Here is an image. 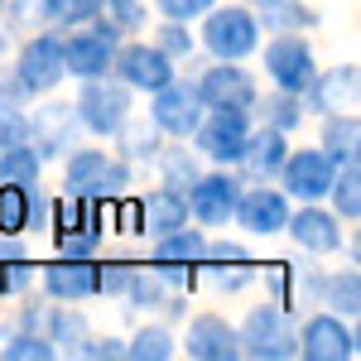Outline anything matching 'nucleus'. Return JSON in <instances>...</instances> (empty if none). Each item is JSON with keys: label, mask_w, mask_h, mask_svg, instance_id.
Instances as JSON below:
<instances>
[{"label": "nucleus", "mask_w": 361, "mask_h": 361, "mask_svg": "<svg viewBox=\"0 0 361 361\" xmlns=\"http://www.w3.org/2000/svg\"><path fill=\"white\" fill-rule=\"evenodd\" d=\"M149 169H154V178H159L164 188L188 193V188H193V178H197L207 164H202V154H197L188 140H164V149L154 154V164H149Z\"/></svg>", "instance_id": "30"}, {"label": "nucleus", "mask_w": 361, "mask_h": 361, "mask_svg": "<svg viewBox=\"0 0 361 361\" xmlns=\"http://www.w3.org/2000/svg\"><path fill=\"white\" fill-rule=\"evenodd\" d=\"M34 275H39L34 260H0V304L29 294V289H34Z\"/></svg>", "instance_id": "41"}, {"label": "nucleus", "mask_w": 361, "mask_h": 361, "mask_svg": "<svg viewBox=\"0 0 361 361\" xmlns=\"http://www.w3.org/2000/svg\"><path fill=\"white\" fill-rule=\"evenodd\" d=\"M10 68H15V78L25 82L29 102H34V97H54L58 87L68 82V68H63V34L49 29V25L20 34V44L10 49Z\"/></svg>", "instance_id": "5"}, {"label": "nucleus", "mask_w": 361, "mask_h": 361, "mask_svg": "<svg viewBox=\"0 0 361 361\" xmlns=\"http://www.w3.org/2000/svg\"><path fill=\"white\" fill-rule=\"evenodd\" d=\"M265 294L294 313H308V308H318V294H323V265H313V255L308 260H275V270L265 275Z\"/></svg>", "instance_id": "21"}, {"label": "nucleus", "mask_w": 361, "mask_h": 361, "mask_svg": "<svg viewBox=\"0 0 361 361\" xmlns=\"http://www.w3.org/2000/svg\"><path fill=\"white\" fill-rule=\"evenodd\" d=\"M183 197H188L193 226H202V231H226L231 226V212H236V197H241V173L207 164Z\"/></svg>", "instance_id": "11"}, {"label": "nucleus", "mask_w": 361, "mask_h": 361, "mask_svg": "<svg viewBox=\"0 0 361 361\" xmlns=\"http://www.w3.org/2000/svg\"><path fill=\"white\" fill-rule=\"evenodd\" d=\"M289 145H294L289 135H279V130H270V126H260V121H255L231 169L241 173V183H275L279 164H284V154H289Z\"/></svg>", "instance_id": "22"}, {"label": "nucleus", "mask_w": 361, "mask_h": 361, "mask_svg": "<svg viewBox=\"0 0 361 361\" xmlns=\"http://www.w3.org/2000/svg\"><path fill=\"white\" fill-rule=\"evenodd\" d=\"M255 20L265 34H313L323 25V10L308 0H255Z\"/></svg>", "instance_id": "27"}, {"label": "nucleus", "mask_w": 361, "mask_h": 361, "mask_svg": "<svg viewBox=\"0 0 361 361\" xmlns=\"http://www.w3.org/2000/svg\"><path fill=\"white\" fill-rule=\"evenodd\" d=\"M178 357L188 361H241L236 323L217 308H193L178 328Z\"/></svg>", "instance_id": "15"}, {"label": "nucleus", "mask_w": 361, "mask_h": 361, "mask_svg": "<svg viewBox=\"0 0 361 361\" xmlns=\"http://www.w3.org/2000/svg\"><path fill=\"white\" fill-rule=\"evenodd\" d=\"M299 357L304 361H357L361 357L357 323L342 318V313H328V308L299 313Z\"/></svg>", "instance_id": "9"}, {"label": "nucleus", "mask_w": 361, "mask_h": 361, "mask_svg": "<svg viewBox=\"0 0 361 361\" xmlns=\"http://www.w3.org/2000/svg\"><path fill=\"white\" fill-rule=\"evenodd\" d=\"M82 121L73 111V102H63V97H34L29 102V145H34V154L44 159V164H58L73 145H82Z\"/></svg>", "instance_id": "7"}, {"label": "nucleus", "mask_w": 361, "mask_h": 361, "mask_svg": "<svg viewBox=\"0 0 361 361\" xmlns=\"http://www.w3.org/2000/svg\"><path fill=\"white\" fill-rule=\"evenodd\" d=\"M217 0H149L154 20H183V25H197Z\"/></svg>", "instance_id": "44"}, {"label": "nucleus", "mask_w": 361, "mask_h": 361, "mask_svg": "<svg viewBox=\"0 0 361 361\" xmlns=\"http://www.w3.org/2000/svg\"><path fill=\"white\" fill-rule=\"evenodd\" d=\"M246 5H255V0H246Z\"/></svg>", "instance_id": "54"}, {"label": "nucleus", "mask_w": 361, "mask_h": 361, "mask_svg": "<svg viewBox=\"0 0 361 361\" xmlns=\"http://www.w3.org/2000/svg\"><path fill=\"white\" fill-rule=\"evenodd\" d=\"M337 178V164L318 149V145H304V149H294L289 145V154H284V164H279V188L294 197V202H323L328 188H333Z\"/></svg>", "instance_id": "19"}, {"label": "nucleus", "mask_w": 361, "mask_h": 361, "mask_svg": "<svg viewBox=\"0 0 361 361\" xmlns=\"http://www.w3.org/2000/svg\"><path fill=\"white\" fill-rule=\"evenodd\" d=\"M193 34H197V54L217 58V63H250L260 39H265V29L255 20V5H246V0H217L193 25Z\"/></svg>", "instance_id": "2"}, {"label": "nucleus", "mask_w": 361, "mask_h": 361, "mask_svg": "<svg viewBox=\"0 0 361 361\" xmlns=\"http://www.w3.org/2000/svg\"><path fill=\"white\" fill-rule=\"evenodd\" d=\"M173 357H178V333L164 318H145L126 337V361H173Z\"/></svg>", "instance_id": "32"}, {"label": "nucleus", "mask_w": 361, "mask_h": 361, "mask_svg": "<svg viewBox=\"0 0 361 361\" xmlns=\"http://www.w3.org/2000/svg\"><path fill=\"white\" fill-rule=\"evenodd\" d=\"M63 34V68H68V82H87V78H102L111 73V58H116V39L111 25L97 15L92 25L78 29H58Z\"/></svg>", "instance_id": "14"}, {"label": "nucleus", "mask_w": 361, "mask_h": 361, "mask_svg": "<svg viewBox=\"0 0 361 361\" xmlns=\"http://www.w3.org/2000/svg\"><path fill=\"white\" fill-rule=\"evenodd\" d=\"M357 102H361V68H357V63H333V68L318 63L313 82L304 87L308 121L333 116V111H357Z\"/></svg>", "instance_id": "20"}, {"label": "nucleus", "mask_w": 361, "mask_h": 361, "mask_svg": "<svg viewBox=\"0 0 361 361\" xmlns=\"http://www.w3.org/2000/svg\"><path fill=\"white\" fill-rule=\"evenodd\" d=\"M0 361H58V347L44 333L5 328V337H0Z\"/></svg>", "instance_id": "38"}, {"label": "nucleus", "mask_w": 361, "mask_h": 361, "mask_svg": "<svg viewBox=\"0 0 361 361\" xmlns=\"http://www.w3.org/2000/svg\"><path fill=\"white\" fill-rule=\"evenodd\" d=\"M102 15V0H44V25L49 29H78Z\"/></svg>", "instance_id": "40"}, {"label": "nucleus", "mask_w": 361, "mask_h": 361, "mask_svg": "<svg viewBox=\"0 0 361 361\" xmlns=\"http://www.w3.org/2000/svg\"><path fill=\"white\" fill-rule=\"evenodd\" d=\"M323 202L347 226H357L361 222V164H337V178H333V188H328Z\"/></svg>", "instance_id": "36"}, {"label": "nucleus", "mask_w": 361, "mask_h": 361, "mask_svg": "<svg viewBox=\"0 0 361 361\" xmlns=\"http://www.w3.org/2000/svg\"><path fill=\"white\" fill-rule=\"evenodd\" d=\"M236 347L246 361H294L299 357V313L265 294L236 323Z\"/></svg>", "instance_id": "3"}, {"label": "nucleus", "mask_w": 361, "mask_h": 361, "mask_svg": "<svg viewBox=\"0 0 361 361\" xmlns=\"http://www.w3.org/2000/svg\"><path fill=\"white\" fill-rule=\"evenodd\" d=\"M34 289H39L44 299H54V304H87V299H97V289H102V265H97V255H87V260L54 255V260L39 265Z\"/></svg>", "instance_id": "16"}, {"label": "nucleus", "mask_w": 361, "mask_h": 361, "mask_svg": "<svg viewBox=\"0 0 361 361\" xmlns=\"http://www.w3.org/2000/svg\"><path fill=\"white\" fill-rule=\"evenodd\" d=\"M54 207H58V197L49 193L44 183L29 188V236H49V226H54Z\"/></svg>", "instance_id": "45"}, {"label": "nucleus", "mask_w": 361, "mask_h": 361, "mask_svg": "<svg viewBox=\"0 0 361 361\" xmlns=\"http://www.w3.org/2000/svg\"><path fill=\"white\" fill-rule=\"evenodd\" d=\"M0 337H5V323H0Z\"/></svg>", "instance_id": "52"}, {"label": "nucleus", "mask_w": 361, "mask_h": 361, "mask_svg": "<svg viewBox=\"0 0 361 361\" xmlns=\"http://www.w3.org/2000/svg\"><path fill=\"white\" fill-rule=\"evenodd\" d=\"M255 58H260L265 82L279 87V92H299V97L318 73V49H313L308 34H270V39H260Z\"/></svg>", "instance_id": "6"}, {"label": "nucleus", "mask_w": 361, "mask_h": 361, "mask_svg": "<svg viewBox=\"0 0 361 361\" xmlns=\"http://www.w3.org/2000/svg\"><path fill=\"white\" fill-rule=\"evenodd\" d=\"M250 126H255V116L241 111V106H207L202 121H197V130L188 135V145L202 154V164L231 169L236 154H241V145H246V135H250Z\"/></svg>", "instance_id": "8"}, {"label": "nucleus", "mask_w": 361, "mask_h": 361, "mask_svg": "<svg viewBox=\"0 0 361 361\" xmlns=\"http://www.w3.org/2000/svg\"><path fill=\"white\" fill-rule=\"evenodd\" d=\"M87 333H92V318H87L82 304H54L49 299V308H44V337L58 347V357H78Z\"/></svg>", "instance_id": "28"}, {"label": "nucleus", "mask_w": 361, "mask_h": 361, "mask_svg": "<svg viewBox=\"0 0 361 361\" xmlns=\"http://www.w3.org/2000/svg\"><path fill=\"white\" fill-rule=\"evenodd\" d=\"M63 193L87 197V202H116L135 188V169L126 164L116 149H106V140H82L73 145L63 159Z\"/></svg>", "instance_id": "1"}, {"label": "nucleus", "mask_w": 361, "mask_h": 361, "mask_svg": "<svg viewBox=\"0 0 361 361\" xmlns=\"http://www.w3.org/2000/svg\"><path fill=\"white\" fill-rule=\"evenodd\" d=\"M202 97H197V82L193 73H173L159 92H149V121L159 126V135L164 140H188L197 130V121H202Z\"/></svg>", "instance_id": "13"}, {"label": "nucleus", "mask_w": 361, "mask_h": 361, "mask_svg": "<svg viewBox=\"0 0 361 361\" xmlns=\"http://www.w3.org/2000/svg\"><path fill=\"white\" fill-rule=\"evenodd\" d=\"M15 140H29V106L0 97V145H15Z\"/></svg>", "instance_id": "47"}, {"label": "nucleus", "mask_w": 361, "mask_h": 361, "mask_svg": "<svg viewBox=\"0 0 361 361\" xmlns=\"http://www.w3.org/2000/svg\"><path fill=\"white\" fill-rule=\"evenodd\" d=\"M78 357L82 361H126V337L121 333H87V342L78 347Z\"/></svg>", "instance_id": "43"}, {"label": "nucleus", "mask_w": 361, "mask_h": 361, "mask_svg": "<svg viewBox=\"0 0 361 361\" xmlns=\"http://www.w3.org/2000/svg\"><path fill=\"white\" fill-rule=\"evenodd\" d=\"M0 20L10 25V34H29V29H44V0H5Z\"/></svg>", "instance_id": "42"}, {"label": "nucleus", "mask_w": 361, "mask_h": 361, "mask_svg": "<svg viewBox=\"0 0 361 361\" xmlns=\"http://www.w3.org/2000/svg\"><path fill=\"white\" fill-rule=\"evenodd\" d=\"M318 308L328 313H342V318H361V270L347 260L337 270H323V294H318Z\"/></svg>", "instance_id": "31"}, {"label": "nucleus", "mask_w": 361, "mask_h": 361, "mask_svg": "<svg viewBox=\"0 0 361 361\" xmlns=\"http://www.w3.org/2000/svg\"><path fill=\"white\" fill-rule=\"evenodd\" d=\"M255 279H260L255 260H202V265H197V284H202L207 294H222V299L246 294Z\"/></svg>", "instance_id": "33"}, {"label": "nucleus", "mask_w": 361, "mask_h": 361, "mask_svg": "<svg viewBox=\"0 0 361 361\" xmlns=\"http://www.w3.org/2000/svg\"><path fill=\"white\" fill-rule=\"evenodd\" d=\"M111 149L140 173V169L154 164V154L164 149V135H159V126H154L149 116H140V111H135V116H130V121H126V126H121V130L111 135Z\"/></svg>", "instance_id": "26"}, {"label": "nucleus", "mask_w": 361, "mask_h": 361, "mask_svg": "<svg viewBox=\"0 0 361 361\" xmlns=\"http://www.w3.org/2000/svg\"><path fill=\"white\" fill-rule=\"evenodd\" d=\"M44 169L49 164L34 154L29 140L0 145V183H25V188H34V183H44Z\"/></svg>", "instance_id": "35"}, {"label": "nucleus", "mask_w": 361, "mask_h": 361, "mask_svg": "<svg viewBox=\"0 0 361 361\" xmlns=\"http://www.w3.org/2000/svg\"><path fill=\"white\" fill-rule=\"evenodd\" d=\"M173 294V284H169L164 270H154L149 260L145 265H135L130 270V279H126V289H121V299L116 304L126 308V313H140V318H154L159 308H164V299ZM188 294V289H183Z\"/></svg>", "instance_id": "24"}, {"label": "nucleus", "mask_w": 361, "mask_h": 361, "mask_svg": "<svg viewBox=\"0 0 361 361\" xmlns=\"http://www.w3.org/2000/svg\"><path fill=\"white\" fill-rule=\"evenodd\" d=\"M135 102L140 97L121 82V78H111V73L87 78V82H78V92H73V111L82 121L87 140H111L116 130L135 116Z\"/></svg>", "instance_id": "4"}, {"label": "nucleus", "mask_w": 361, "mask_h": 361, "mask_svg": "<svg viewBox=\"0 0 361 361\" xmlns=\"http://www.w3.org/2000/svg\"><path fill=\"white\" fill-rule=\"evenodd\" d=\"M0 236H29V188L0 183Z\"/></svg>", "instance_id": "39"}, {"label": "nucleus", "mask_w": 361, "mask_h": 361, "mask_svg": "<svg viewBox=\"0 0 361 361\" xmlns=\"http://www.w3.org/2000/svg\"><path fill=\"white\" fill-rule=\"evenodd\" d=\"M0 260H34L29 236H0Z\"/></svg>", "instance_id": "51"}, {"label": "nucleus", "mask_w": 361, "mask_h": 361, "mask_svg": "<svg viewBox=\"0 0 361 361\" xmlns=\"http://www.w3.org/2000/svg\"><path fill=\"white\" fill-rule=\"evenodd\" d=\"M0 10H5V0H0Z\"/></svg>", "instance_id": "53"}, {"label": "nucleus", "mask_w": 361, "mask_h": 361, "mask_svg": "<svg viewBox=\"0 0 361 361\" xmlns=\"http://www.w3.org/2000/svg\"><path fill=\"white\" fill-rule=\"evenodd\" d=\"M0 97H5V102H20V106H29V92H25V82L15 78V68H0Z\"/></svg>", "instance_id": "50"}, {"label": "nucleus", "mask_w": 361, "mask_h": 361, "mask_svg": "<svg viewBox=\"0 0 361 361\" xmlns=\"http://www.w3.org/2000/svg\"><path fill=\"white\" fill-rule=\"evenodd\" d=\"M202 250H207V231L188 222V226H178V231H169V236L149 241V265L154 270H188V275H197Z\"/></svg>", "instance_id": "23"}, {"label": "nucleus", "mask_w": 361, "mask_h": 361, "mask_svg": "<svg viewBox=\"0 0 361 361\" xmlns=\"http://www.w3.org/2000/svg\"><path fill=\"white\" fill-rule=\"evenodd\" d=\"M97 265H102V289H97V299H121V289H126V279L135 270V260H102V255H97Z\"/></svg>", "instance_id": "48"}, {"label": "nucleus", "mask_w": 361, "mask_h": 361, "mask_svg": "<svg viewBox=\"0 0 361 361\" xmlns=\"http://www.w3.org/2000/svg\"><path fill=\"white\" fill-rule=\"evenodd\" d=\"M333 164H361V116L357 111H333L318 116V140H313Z\"/></svg>", "instance_id": "25"}, {"label": "nucleus", "mask_w": 361, "mask_h": 361, "mask_svg": "<svg viewBox=\"0 0 361 361\" xmlns=\"http://www.w3.org/2000/svg\"><path fill=\"white\" fill-rule=\"evenodd\" d=\"M250 116H255L260 126L279 130V135H289V140L299 135V130H304V121H308L304 97H299V92H279V87L260 92V97H255V106H250Z\"/></svg>", "instance_id": "29"}, {"label": "nucleus", "mask_w": 361, "mask_h": 361, "mask_svg": "<svg viewBox=\"0 0 361 361\" xmlns=\"http://www.w3.org/2000/svg\"><path fill=\"white\" fill-rule=\"evenodd\" d=\"M178 73V63H169L149 39H121L116 44V58H111V78H121V82L130 87L135 97H149V92H159V87L169 82Z\"/></svg>", "instance_id": "18"}, {"label": "nucleus", "mask_w": 361, "mask_h": 361, "mask_svg": "<svg viewBox=\"0 0 361 361\" xmlns=\"http://www.w3.org/2000/svg\"><path fill=\"white\" fill-rule=\"evenodd\" d=\"M54 241V255H73V260H87V255H102L106 241H92V236H73V231H49Z\"/></svg>", "instance_id": "49"}, {"label": "nucleus", "mask_w": 361, "mask_h": 361, "mask_svg": "<svg viewBox=\"0 0 361 361\" xmlns=\"http://www.w3.org/2000/svg\"><path fill=\"white\" fill-rule=\"evenodd\" d=\"M202 260H255V250H250V241H236V236H226V231H207Z\"/></svg>", "instance_id": "46"}, {"label": "nucleus", "mask_w": 361, "mask_h": 361, "mask_svg": "<svg viewBox=\"0 0 361 361\" xmlns=\"http://www.w3.org/2000/svg\"><path fill=\"white\" fill-rule=\"evenodd\" d=\"M149 44H154L169 63H178V68H188L197 58V34H193V25H183V20H154V25H149Z\"/></svg>", "instance_id": "34"}, {"label": "nucleus", "mask_w": 361, "mask_h": 361, "mask_svg": "<svg viewBox=\"0 0 361 361\" xmlns=\"http://www.w3.org/2000/svg\"><path fill=\"white\" fill-rule=\"evenodd\" d=\"M193 82H197L202 106H241V111H250L255 97H260V73L250 63H217V58H207L193 73Z\"/></svg>", "instance_id": "17"}, {"label": "nucleus", "mask_w": 361, "mask_h": 361, "mask_svg": "<svg viewBox=\"0 0 361 361\" xmlns=\"http://www.w3.org/2000/svg\"><path fill=\"white\" fill-rule=\"evenodd\" d=\"M149 0H102V20L111 25L116 39H135L149 29Z\"/></svg>", "instance_id": "37"}, {"label": "nucleus", "mask_w": 361, "mask_h": 361, "mask_svg": "<svg viewBox=\"0 0 361 361\" xmlns=\"http://www.w3.org/2000/svg\"><path fill=\"white\" fill-rule=\"evenodd\" d=\"M289 207H294V197L284 193L279 183H241L231 226H236L246 241H275V236H284Z\"/></svg>", "instance_id": "10"}, {"label": "nucleus", "mask_w": 361, "mask_h": 361, "mask_svg": "<svg viewBox=\"0 0 361 361\" xmlns=\"http://www.w3.org/2000/svg\"><path fill=\"white\" fill-rule=\"evenodd\" d=\"M352 226L337 217L328 202H294L289 207V222H284V236L294 241L299 255H313V260H328L342 250Z\"/></svg>", "instance_id": "12"}]
</instances>
